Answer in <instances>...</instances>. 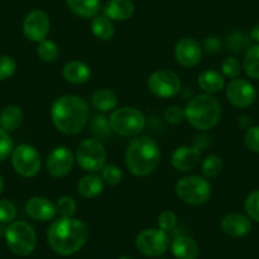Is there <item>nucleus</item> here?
<instances>
[{
    "label": "nucleus",
    "instance_id": "nucleus-33",
    "mask_svg": "<svg viewBox=\"0 0 259 259\" xmlns=\"http://www.w3.org/2000/svg\"><path fill=\"white\" fill-rule=\"evenodd\" d=\"M56 212L60 218H73L76 211V202L70 196H62L56 202Z\"/></svg>",
    "mask_w": 259,
    "mask_h": 259
},
{
    "label": "nucleus",
    "instance_id": "nucleus-40",
    "mask_svg": "<svg viewBox=\"0 0 259 259\" xmlns=\"http://www.w3.org/2000/svg\"><path fill=\"white\" fill-rule=\"evenodd\" d=\"M177 224H178V219H177V215L173 212V211H164V212H161L160 215H159L158 218L159 229L166 231V233L174 230Z\"/></svg>",
    "mask_w": 259,
    "mask_h": 259
},
{
    "label": "nucleus",
    "instance_id": "nucleus-25",
    "mask_svg": "<svg viewBox=\"0 0 259 259\" xmlns=\"http://www.w3.org/2000/svg\"><path fill=\"white\" fill-rule=\"evenodd\" d=\"M198 85L207 94L218 93L225 87V76L220 71L206 70L198 76Z\"/></svg>",
    "mask_w": 259,
    "mask_h": 259
},
{
    "label": "nucleus",
    "instance_id": "nucleus-46",
    "mask_svg": "<svg viewBox=\"0 0 259 259\" xmlns=\"http://www.w3.org/2000/svg\"><path fill=\"white\" fill-rule=\"evenodd\" d=\"M118 259H134V258H131L130 255H122V256H119Z\"/></svg>",
    "mask_w": 259,
    "mask_h": 259
},
{
    "label": "nucleus",
    "instance_id": "nucleus-42",
    "mask_svg": "<svg viewBox=\"0 0 259 259\" xmlns=\"http://www.w3.org/2000/svg\"><path fill=\"white\" fill-rule=\"evenodd\" d=\"M244 141L249 150L259 154V126L249 127L244 136Z\"/></svg>",
    "mask_w": 259,
    "mask_h": 259
},
{
    "label": "nucleus",
    "instance_id": "nucleus-2",
    "mask_svg": "<svg viewBox=\"0 0 259 259\" xmlns=\"http://www.w3.org/2000/svg\"><path fill=\"white\" fill-rule=\"evenodd\" d=\"M51 119L60 133L74 136L81 133L89 117L88 104L81 97L74 94L61 96L51 106Z\"/></svg>",
    "mask_w": 259,
    "mask_h": 259
},
{
    "label": "nucleus",
    "instance_id": "nucleus-6",
    "mask_svg": "<svg viewBox=\"0 0 259 259\" xmlns=\"http://www.w3.org/2000/svg\"><path fill=\"white\" fill-rule=\"evenodd\" d=\"M109 123L114 134H118L124 138H134L143 133L146 119L143 112L139 111L138 108L119 107L111 113Z\"/></svg>",
    "mask_w": 259,
    "mask_h": 259
},
{
    "label": "nucleus",
    "instance_id": "nucleus-30",
    "mask_svg": "<svg viewBox=\"0 0 259 259\" xmlns=\"http://www.w3.org/2000/svg\"><path fill=\"white\" fill-rule=\"evenodd\" d=\"M37 55L44 62H55L60 56V49L54 41L45 39L38 44Z\"/></svg>",
    "mask_w": 259,
    "mask_h": 259
},
{
    "label": "nucleus",
    "instance_id": "nucleus-3",
    "mask_svg": "<svg viewBox=\"0 0 259 259\" xmlns=\"http://www.w3.org/2000/svg\"><path fill=\"white\" fill-rule=\"evenodd\" d=\"M160 156V148L154 139L136 136L127 145L124 161L134 176L146 177L158 168Z\"/></svg>",
    "mask_w": 259,
    "mask_h": 259
},
{
    "label": "nucleus",
    "instance_id": "nucleus-11",
    "mask_svg": "<svg viewBox=\"0 0 259 259\" xmlns=\"http://www.w3.org/2000/svg\"><path fill=\"white\" fill-rule=\"evenodd\" d=\"M148 88L159 98H171L181 92L182 83L179 76L168 69L154 71L148 78Z\"/></svg>",
    "mask_w": 259,
    "mask_h": 259
},
{
    "label": "nucleus",
    "instance_id": "nucleus-31",
    "mask_svg": "<svg viewBox=\"0 0 259 259\" xmlns=\"http://www.w3.org/2000/svg\"><path fill=\"white\" fill-rule=\"evenodd\" d=\"M201 170L205 178H215L223 170V159L219 155H208L201 164Z\"/></svg>",
    "mask_w": 259,
    "mask_h": 259
},
{
    "label": "nucleus",
    "instance_id": "nucleus-27",
    "mask_svg": "<svg viewBox=\"0 0 259 259\" xmlns=\"http://www.w3.org/2000/svg\"><path fill=\"white\" fill-rule=\"evenodd\" d=\"M92 33L101 41H109L114 36V26L106 16H96L91 23Z\"/></svg>",
    "mask_w": 259,
    "mask_h": 259
},
{
    "label": "nucleus",
    "instance_id": "nucleus-45",
    "mask_svg": "<svg viewBox=\"0 0 259 259\" xmlns=\"http://www.w3.org/2000/svg\"><path fill=\"white\" fill-rule=\"evenodd\" d=\"M3 188H4V181H3V177L0 176V194H2V192H3Z\"/></svg>",
    "mask_w": 259,
    "mask_h": 259
},
{
    "label": "nucleus",
    "instance_id": "nucleus-10",
    "mask_svg": "<svg viewBox=\"0 0 259 259\" xmlns=\"http://www.w3.org/2000/svg\"><path fill=\"white\" fill-rule=\"evenodd\" d=\"M41 156L33 146L22 144L12 153V165L19 176L24 178L36 177L41 170Z\"/></svg>",
    "mask_w": 259,
    "mask_h": 259
},
{
    "label": "nucleus",
    "instance_id": "nucleus-24",
    "mask_svg": "<svg viewBox=\"0 0 259 259\" xmlns=\"http://www.w3.org/2000/svg\"><path fill=\"white\" fill-rule=\"evenodd\" d=\"M66 6L80 18H94L101 11V0H66Z\"/></svg>",
    "mask_w": 259,
    "mask_h": 259
},
{
    "label": "nucleus",
    "instance_id": "nucleus-39",
    "mask_svg": "<svg viewBox=\"0 0 259 259\" xmlns=\"http://www.w3.org/2000/svg\"><path fill=\"white\" fill-rule=\"evenodd\" d=\"M17 215V208L12 201L0 200V223L8 224L14 220Z\"/></svg>",
    "mask_w": 259,
    "mask_h": 259
},
{
    "label": "nucleus",
    "instance_id": "nucleus-16",
    "mask_svg": "<svg viewBox=\"0 0 259 259\" xmlns=\"http://www.w3.org/2000/svg\"><path fill=\"white\" fill-rule=\"evenodd\" d=\"M170 163L182 173L193 170L201 163V151L196 146H179L171 154Z\"/></svg>",
    "mask_w": 259,
    "mask_h": 259
},
{
    "label": "nucleus",
    "instance_id": "nucleus-36",
    "mask_svg": "<svg viewBox=\"0 0 259 259\" xmlns=\"http://www.w3.org/2000/svg\"><path fill=\"white\" fill-rule=\"evenodd\" d=\"M241 73V64L235 57H226L221 64V74L225 78L236 79Z\"/></svg>",
    "mask_w": 259,
    "mask_h": 259
},
{
    "label": "nucleus",
    "instance_id": "nucleus-1",
    "mask_svg": "<svg viewBox=\"0 0 259 259\" xmlns=\"http://www.w3.org/2000/svg\"><path fill=\"white\" fill-rule=\"evenodd\" d=\"M89 238L85 223L74 218H60L47 230V243L59 255H73L78 253Z\"/></svg>",
    "mask_w": 259,
    "mask_h": 259
},
{
    "label": "nucleus",
    "instance_id": "nucleus-12",
    "mask_svg": "<svg viewBox=\"0 0 259 259\" xmlns=\"http://www.w3.org/2000/svg\"><path fill=\"white\" fill-rule=\"evenodd\" d=\"M75 156L66 146H57L49 154L46 160L47 171L55 178H62L70 174Z\"/></svg>",
    "mask_w": 259,
    "mask_h": 259
},
{
    "label": "nucleus",
    "instance_id": "nucleus-41",
    "mask_svg": "<svg viewBox=\"0 0 259 259\" xmlns=\"http://www.w3.org/2000/svg\"><path fill=\"white\" fill-rule=\"evenodd\" d=\"M164 118L168 123L179 124L186 119V112L179 106H170L164 112Z\"/></svg>",
    "mask_w": 259,
    "mask_h": 259
},
{
    "label": "nucleus",
    "instance_id": "nucleus-32",
    "mask_svg": "<svg viewBox=\"0 0 259 259\" xmlns=\"http://www.w3.org/2000/svg\"><path fill=\"white\" fill-rule=\"evenodd\" d=\"M250 36L241 31H235L228 37V46L231 51L241 52L250 47Z\"/></svg>",
    "mask_w": 259,
    "mask_h": 259
},
{
    "label": "nucleus",
    "instance_id": "nucleus-34",
    "mask_svg": "<svg viewBox=\"0 0 259 259\" xmlns=\"http://www.w3.org/2000/svg\"><path fill=\"white\" fill-rule=\"evenodd\" d=\"M122 170L114 164H108V165H104L102 169V179H103L104 184H108V186H117V184L121 183L122 181Z\"/></svg>",
    "mask_w": 259,
    "mask_h": 259
},
{
    "label": "nucleus",
    "instance_id": "nucleus-22",
    "mask_svg": "<svg viewBox=\"0 0 259 259\" xmlns=\"http://www.w3.org/2000/svg\"><path fill=\"white\" fill-rule=\"evenodd\" d=\"M92 104L99 112H113L118 106V97L112 89L101 88L97 89L92 94Z\"/></svg>",
    "mask_w": 259,
    "mask_h": 259
},
{
    "label": "nucleus",
    "instance_id": "nucleus-43",
    "mask_svg": "<svg viewBox=\"0 0 259 259\" xmlns=\"http://www.w3.org/2000/svg\"><path fill=\"white\" fill-rule=\"evenodd\" d=\"M203 46L208 52H218L221 46V42L218 37H207L203 42Z\"/></svg>",
    "mask_w": 259,
    "mask_h": 259
},
{
    "label": "nucleus",
    "instance_id": "nucleus-8",
    "mask_svg": "<svg viewBox=\"0 0 259 259\" xmlns=\"http://www.w3.org/2000/svg\"><path fill=\"white\" fill-rule=\"evenodd\" d=\"M75 160L83 170L97 173L106 165L107 153L101 140L87 139L79 144L75 153Z\"/></svg>",
    "mask_w": 259,
    "mask_h": 259
},
{
    "label": "nucleus",
    "instance_id": "nucleus-19",
    "mask_svg": "<svg viewBox=\"0 0 259 259\" xmlns=\"http://www.w3.org/2000/svg\"><path fill=\"white\" fill-rule=\"evenodd\" d=\"M104 16L111 21H128L135 13V6L131 0H108L103 8Z\"/></svg>",
    "mask_w": 259,
    "mask_h": 259
},
{
    "label": "nucleus",
    "instance_id": "nucleus-21",
    "mask_svg": "<svg viewBox=\"0 0 259 259\" xmlns=\"http://www.w3.org/2000/svg\"><path fill=\"white\" fill-rule=\"evenodd\" d=\"M171 253L176 259H197L200 255V248L197 243L187 235H179L171 241Z\"/></svg>",
    "mask_w": 259,
    "mask_h": 259
},
{
    "label": "nucleus",
    "instance_id": "nucleus-20",
    "mask_svg": "<svg viewBox=\"0 0 259 259\" xmlns=\"http://www.w3.org/2000/svg\"><path fill=\"white\" fill-rule=\"evenodd\" d=\"M92 71L88 65L79 60H73L64 65L62 76L71 84H84L91 79Z\"/></svg>",
    "mask_w": 259,
    "mask_h": 259
},
{
    "label": "nucleus",
    "instance_id": "nucleus-14",
    "mask_svg": "<svg viewBox=\"0 0 259 259\" xmlns=\"http://www.w3.org/2000/svg\"><path fill=\"white\" fill-rule=\"evenodd\" d=\"M226 98L238 108H246L255 101V89L245 79H233L226 87Z\"/></svg>",
    "mask_w": 259,
    "mask_h": 259
},
{
    "label": "nucleus",
    "instance_id": "nucleus-9",
    "mask_svg": "<svg viewBox=\"0 0 259 259\" xmlns=\"http://www.w3.org/2000/svg\"><path fill=\"white\" fill-rule=\"evenodd\" d=\"M135 245L145 256L158 258L169 249L170 239L168 233L161 229H145L136 236Z\"/></svg>",
    "mask_w": 259,
    "mask_h": 259
},
{
    "label": "nucleus",
    "instance_id": "nucleus-5",
    "mask_svg": "<svg viewBox=\"0 0 259 259\" xmlns=\"http://www.w3.org/2000/svg\"><path fill=\"white\" fill-rule=\"evenodd\" d=\"M6 241L12 253L19 256H27L37 246V234L31 224L26 221H14L6 230Z\"/></svg>",
    "mask_w": 259,
    "mask_h": 259
},
{
    "label": "nucleus",
    "instance_id": "nucleus-18",
    "mask_svg": "<svg viewBox=\"0 0 259 259\" xmlns=\"http://www.w3.org/2000/svg\"><path fill=\"white\" fill-rule=\"evenodd\" d=\"M26 212L32 220L45 223L56 216V206L44 197H32L26 203Z\"/></svg>",
    "mask_w": 259,
    "mask_h": 259
},
{
    "label": "nucleus",
    "instance_id": "nucleus-23",
    "mask_svg": "<svg viewBox=\"0 0 259 259\" xmlns=\"http://www.w3.org/2000/svg\"><path fill=\"white\" fill-rule=\"evenodd\" d=\"M104 189V182L102 177L91 173L84 176L78 183V192L84 198H96L102 194Z\"/></svg>",
    "mask_w": 259,
    "mask_h": 259
},
{
    "label": "nucleus",
    "instance_id": "nucleus-7",
    "mask_svg": "<svg viewBox=\"0 0 259 259\" xmlns=\"http://www.w3.org/2000/svg\"><path fill=\"white\" fill-rule=\"evenodd\" d=\"M176 193L187 205L198 206L210 200L212 188L205 177L187 176L177 182Z\"/></svg>",
    "mask_w": 259,
    "mask_h": 259
},
{
    "label": "nucleus",
    "instance_id": "nucleus-17",
    "mask_svg": "<svg viewBox=\"0 0 259 259\" xmlns=\"http://www.w3.org/2000/svg\"><path fill=\"white\" fill-rule=\"evenodd\" d=\"M221 230L231 238H243L250 233L251 221L243 213H229L221 220Z\"/></svg>",
    "mask_w": 259,
    "mask_h": 259
},
{
    "label": "nucleus",
    "instance_id": "nucleus-37",
    "mask_svg": "<svg viewBox=\"0 0 259 259\" xmlns=\"http://www.w3.org/2000/svg\"><path fill=\"white\" fill-rule=\"evenodd\" d=\"M17 70L16 60L8 55H0V80L12 78Z\"/></svg>",
    "mask_w": 259,
    "mask_h": 259
},
{
    "label": "nucleus",
    "instance_id": "nucleus-35",
    "mask_svg": "<svg viewBox=\"0 0 259 259\" xmlns=\"http://www.w3.org/2000/svg\"><path fill=\"white\" fill-rule=\"evenodd\" d=\"M244 207H245L248 218L255 223H259V189L249 193L245 203H244Z\"/></svg>",
    "mask_w": 259,
    "mask_h": 259
},
{
    "label": "nucleus",
    "instance_id": "nucleus-29",
    "mask_svg": "<svg viewBox=\"0 0 259 259\" xmlns=\"http://www.w3.org/2000/svg\"><path fill=\"white\" fill-rule=\"evenodd\" d=\"M92 133L97 136V140H108L113 131L111 128V123L107 117L102 114H97L91 123Z\"/></svg>",
    "mask_w": 259,
    "mask_h": 259
},
{
    "label": "nucleus",
    "instance_id": "nucleus-28",
    "mask_svg": "<svg viewBox=\"0 0 259 259\" xmlns=\"http://www.w3.org/2000/svg\"><path fill=\"white\" fill-rule=\"evenodd\" d=\"M243 69L251 79H259V44L250 46L243 60Z\"/></svg>",
    "mask_w": 259,
    "mask_h": 259
},
{
    "label": "nucleus",
    "instance_id": "nucleus-15",
    "mask_svg": "<svg viewBox=\"0 0 259 259\" xmlns=\"http://www.w3.org/2000/svg\"><path fill=\"white\" fill-rule=\"evenodd\" d=\"M177 62L183 68H193L202 59V46L198 41L191 37L179 39L174 49Z\"/></svg>",
    "mask_w": 259,
    "mask_h": 259
},
{
    "label": "nucleus",
    "instance_id": "nucleus-13",
    "mask_svg": "<svg viewBox=\"0 0 259 259\" xmlns=\"http://www.w3.org/2000/svg\"><path fill=\"white\" fill-rule=\"evenodd\" d=\"M50 32V18L45 12L32 11L23 21V33L32 42L45 41Z\"/></svg>",
    "mask_w": 259,
    "mask_h": 259
},
{
    "label": "nucleus",
    "instance_id": "nucleus-26",
    "mask_svg": "<svg viewBox=\"0 0 259 259\" xmlns=\"http://www.w3.org/2000/svg\"><path fill=\"white\" fill-rule=\"evenodd\" d=\"M23 122V112L17 106H7L0 112V127L8 133L16 131Z\"/></svg>",
    "mask_w": 259,
    "mask_h": 259
},
{
    "label": "nucleus",
    "instance_id": "nucleus-4",
    "mask_svg": "<svg viewBox=\"0 0 259 259\" xmlns=\"http://www.w3.org/2000/svg\"><path fill=\"white\" fill-rule=\"evenodd\" d=\"M186 119L194 128L207 131L213 128L221 119V104L212 94H198L184 108Z\"/></svg>",
    "mask_w": 259,
    "mask_h": 259
},
{
    "label": "nucleus",
    "instance_id": "nucleus-44",
    "mask_svg": "<svg viewBox=\"0 0 259 259\" xmlns=\"http://www.w3.org/2000/svg\"><path fill=\"white\" fill-rule=\"evenodd\" d=\"M250 38H251V41H255L256 44H259V24L254 26V28L251 29Z\"/></svg>",
    "mask_w": 259,
    "mask_h": 259
},
{
    "label": "nucleus",
    "instance_id": "nucleus-38",
    "mask_svg": "<svg viewBox=\"0 0 259 259\" xmlns=\"http://www.w3.org/2000/svg\"><path fill=\"white\" fill-rule=\"evenodd\" d=\"M13 140L8 131L0 127V163L13 153Z\"/></svg>",
    "mask_w": 259,
    "mask_h": 259
}]
</instances>
